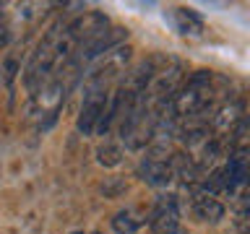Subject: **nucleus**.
Masks as SVG:
<instances>
[{"instance_id":"obj_4","label":"nucleus","mask_w":250,"mask_h":234,"mask_svg":"<svg viewBox=\"0 0 250 234\" xmlns=\"http://www.w3.org/2000/svg\"><path fill=\"white\" fill-rule=\"evenodd\" d=\"M193 211L201 221H219V218H224V214H227L224 206L211 193H195L193 195Z\"/></svg>"},{"instance_id":"obj_1","label":"nucleus","mask_w":250,"mask_h":234,"mask_svg":"<svg viewBox=\"0 0 250 234\" xmlns=\"http://www.w3.org/2000/svg\"><path fill=\"white\" fill-rule=\"evenodd\" d=\"M214 101V89H211V73L198 70L175 97H172V109L177 117H195L206 112Z\"/></svg>"},{"instance_id":"obj_7","label":"nucleus","mask_w":250,"mask_h":234,"mask_svg":"<svg viewBox=\"0 0 250 234\" xmlns=\"http://www.w3.org/2000/svg\"><path fill=\"white\" fill-rule=\"evenodd\" d=\"M120 148H117V146H102L99 148V161L102 164H104V167H115V164H120Z\"/></svg>"},{"instance_id":"obj_8","label":"nucleus","mask_w":250,"mask_h":234,"mask_svg":"<svg viewBox=\"0 0 250 234\" xmlns=\"http://www.w3.org/2000/svg\"><path fill=\"white\" fill-rule=\"evenodd\" d=\"M91 234H99V232H91Z\"/></svg>"},{"instance_id":"obj_6","label":"nucleus","mask_w":250,"mask_h":234,"mask_svg":"<svg viewBox=\"0 0 250 234\" xmlns=\"http://www.w3.org/2000/svg\"><path fill=\"white\" fill-rule=\"evenodd\" d=\"M141 224L144 221H141L133 211H120V214H115V218H112V229L117 234H136L141 229Z\"/></svg>"},{"instance_id":"obj_2","label":"nucleus","mask_w":250,"mask_h":234,"mask_svg":"<svg viewBox=\"0 0 250 234\" xmlns=\"http://www.w3.org/2000/svg\"><path fill=\"white\" fill-rule=\"evenodd\" d=\"M148 226L156 234H177L180 229V211H177V198L175 195H162L148 216Z\"/></svg>"},{"instance_id":"obj_3","label":"nucleus","mask_w":250,"mask_h":234,"mask_svg":"<svg viewBox=\"0 0 250 234\" xmlns=\"http://www.w3.org/2000/svg\"><path fill=\"white\" fill-rule=\"evenodd\" d=\"M138 175L144 177L148 185L162 187V185H167L169 179H172V167H169V164L164 161V159H156V156H151V159L141 161Z\"/></svg>"},{"instance_id":"obj_5","label":"nucleus","mask_w":250,"mask_h":234,"mask_svg":"<svg viewBox=\"0 0 250 234\" xmlns=\"http://www.w3.org/2000/svg\"><path fill=\"white\" fill-rule=\"evenodd\" d=\"M169 19L175 23V29L185 37L188 34H201L203 31V19L195 11H190V8H172Z\"/></svg>"}]
</instances>
